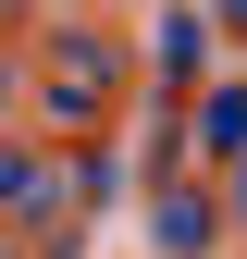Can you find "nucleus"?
I'll return each instance as SVG.
<instances>
[{
  "instance_id": "obj_1",
  "label": "nucleus",
  "mask_w": 247,
  "mask_h": 259,
  "mask_svg": "<svg viewBox=\"0 0 247 259\" xmlns=\"http://www.w3.org/2000/svg\"><path fill=\"white\" fill-rule=\"evenodd\" d=\"M99 99H111V50H99V37H87V50H50V111H74V123H111Z\"/></svg>"
},
{
  "instance_id": "obj_2",
  "label": "nucleus",
  "mask_w": 247,
  "mask_h": 259,
  "mask_svg": "<svg viewBox=\"0 0 247 259\" xmlns=\"http://www.w3.org/2000/svg\"><path fill=\"white\" fill-rule=\"evenodd\" d=\"M148 235H161V259H210V235H223V222H210V198H198V185H161Z\"/></svg>"
},
{
  "instance_id": "obj_3",
  "label": "nucleus",
  "mask_w": 247,
  "mask_h": 259,
  "mask_svg": "<svg viewBox=\"0 0 247 259\" xmlns=\"http://www.w3.org/2000/svg\"><path fill=\"white\" fill-rule=\"evenodd\" d=\"M198 148L210 160H247V87H210L198 99Z\"/></svg>"
},
{
  "instance_id": "obj_4",
  "label": "nucleus",
  "mask_w": 247,
  "mask_h": 259,
  "mask_svg": "<svg viewBox=\"0 0 247 259\" xmlns=\"http://www.w3.org/2000/svg\"><path fill=\"white\" fill-rule=\"evenodd\" d=\"M148 62H161V74H198V62H210V25H198V13H161Z\"/></svg>"
},
{
  "instance_id": "obj_5",
  "label": "nucleus",
  "mask_w": 247,
  "mask_h": 259,
  "mask_svg": "<svg viewBox=\"0 0 247 259\" xmlns=\"http://www.w3.org/2000/svg\"><path fill=\"white\" fill-rule=\"evenodd\" d=\"M223 222H235V235H247V160H235V210H223Z\"/></svg>"
},
{
  "instance_id": "obj_6",
  "label": "nucleus",
  "mask_w": 247,
  "mask_h": 259,
  "mask_svg": "<svg viewBox=\"0 0 247 259\" xmlns=\"http://www.w3.org/2000/svg\"><path fill=\"white\" fill-rule=\"evenodd\" d=\"M210 13H223V25H235V37H247V0H210Z\"/></svg>"
}]
</instances>
